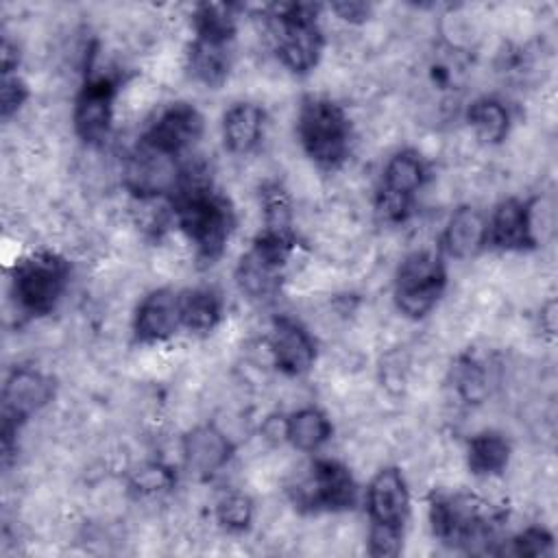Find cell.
Instances as JSON below:
<instances>
[{"label": "cell", "mask_w": 558, "mask_h": 558, "mask_svg": "<svg viewBox=\"0 0 558 558\" xmlns=\"http://www.w3.org/2000/svg\"><path fill=\"white\" fill-rule=\"evenodd\" d=\"M172 484L174 475L161 464H146L131 475V488L140 495H157L168 490Z\"/></svg>", "instance_id": "cell-28"}, {"label": "cell", "mask_w": 558, "mask_h": 558, "mask_svg": "<svg viewBox=\"0 0 558 558\" xmlns=\"http://www.w3.org/2000/svg\"><path fill=\"white\" fill-rule=\"evenodd\" d=\"M296 246L292 229L264 227L240 257L235 281L248 299H270L279 292L288 259Z\"/></svg>", "instance_id": "cell-6"}, {"label": "cell", "mask_w": 558, "mask_h": 558, "mask_svg": "<svg viewBox=\"0 0 558 558\" xmlns=\"http://www.w3.org/2000/svg\"><path fill=\"white\" fill-rule=\"evenodd\" d=\"M179 314L181 327L194 333H207L222 318V299L214 288H187L179 292Z\"/></svg>", "instance_id": "cell-22"}, {"label": "cell", "mask_w": 558, "mask_h": 558, "mask_svg": "<svg viewBox=\"0 0 558 558\" xmlns=\"http://www.w3.org/2000/svg\"><path fill=\"white\" fill-rule=\"evenodd\" d=\"M233 445L231 440L214 425L194 427L183 438V458L190 471L201 477H209L218 473L231 458Z\"/></svg>", "instance_id": "cell-19"}, {"label": "cell", "mask_w": 558, "mask_h": 558, "mask_svg": "<svg viewBox=\"0 0 558 558\" xmlns=\"http://www.w3.org/2000/svg\"><path fill=\"white\" fill-rule=\"evenodd\" d=\"M510 460V442L497 432H480L466 442V464L473 475H499Z\"/></svg>", "instance_id": "cell-24"}, {"label": "cell", "mask_w": 558, "mask_h": 558, "mask_svg": "<svg viewBox=\"0 0 558 558\" xmlns=\"http://www.w3.org/2000/svg\"><path fill=\"white\" fill-rule=\"evenodd\" d=\"M506 551L514 556H547L554 551V536L545 527L532 525L512 536Z\"/></svg>", "instance_id": "cell-27"}, {"label": "cell", "mask_w": 558, "mask_h": 558, "mask_svg": "<svg viewBox=\"0 0 558 558\" xmlns=\"http://www.w3.org/2000/svg\"><path fill=\"white\" fill-rule=\"evenodd\" d=\"M118 94V78L105 72L87 74L76 102H74V129L87 144H102L111 133L113 100Z\"/></svg>", "instance_id": "cell-12"}, {"label": "cell", "mask_w": 558, "mask_h": 558, "mask_svg": "<svg viewBox=\"0 0 558 558\" xmlns=\"http://www.w3.org/2000/svg\"><path fill=\"white\" fill-rule=\"evenodd\" d=\"M0 57H2V74H13L17 70V48L9 39L2 41Z\"/></svg>", "instance_id": "cell-31"}, {"label": "cell", "mask_w": 558, "mask_h": 558, "mask_svg": "<svg viewBox=\"0 0 558 558\" xmlns=\"http://www.w3.org/2000/svg\"><path fill=\"white\" fill-rule=\"evenodd\" d=\"M425 177V161L412 148H403L386 161L377 194V211L384 220L403 222L410 216L414 196L423 187Z\"/></svg>", "instance_id": "cell-10"}, {"label": "cell", "mask_w": 558, "mask_h": 558, "mask_svg": "<svg viewBox=\"0 0 558 558\" xmlns=\"http://www.w3.org/2000/svg\"><path fill=\"white\" fill-rule=\"evenodd\" d=\"M181 170L179 159L161 155L137 142L124 163V185L140 201H150L161 194L170 196L179 183Z\"/></svg>", "instance_id": "cell-13"}, {"label": "cell", "mask_w": 558, "mask_h": 558, "mask_svg": "<svg viewBox=\"0 0 558 558\" xmlns=\"http://www.w3.org/2000/svg\"><path fill=\"white\" fill-rule=\"evenodd\" d=\"M181 329L179 292L159 288L146 294L133 316V336L142 344H155L172 338Z\"/></svg>", "instance_id": "cell-16"}, {"label": "cell", "mask_w": 558, "mask_h": 558, "mask_svg": "<svg viewBox=\"0 0 558 558\" xmlns=\"http://www.w3.org/2000/svg\"><path fill=\"white\" fill-rule=\"evenodd\" d=\"M54 397V384L48 375L35 368H15L2 390V447L9 456L17 427Z\"/></svg>", "instance_id": "cell-11"}, {"label": "cell", "mask_w": 558, "mask_h": 558, "mask_svg": "<svg viewBox=\"0 0 558 558\" xmlns=\"http://www.w3.org/2000/svg\"><path fill=\"white\" fill-rule=\"evenodd\" d=\"M442 251L456 259H469L488 244V220L471 205L458 207L442 231Z\"/></svg>", "instance_id": "cell-18"}, {"label": "cell", "mask_w": 558, "mask_h": 558, "mask_svg": "<svg viewBox=\"0 0 558 558\" xmlns=\"http://www.w3.org/2000/svg\"><path fill=\"white\" fill-rule=\"evenodd\" d=\"M174 218L183 235L205 264H214L227 248L235 227L231 201L214 190L205 168H183L170 194Z\"/></svg>", "instance_id": "cell-1"}, {"label": "cell", "mask_w": 558, "mask_h": 558, "mask_svg": "<svg viewBox=\"0 0 558 558\" xmlns=\"http://www.w3.org/2000/svg\"><path fill=\"white\" fill-rule=\"evenodd\" d=\"M331 9L351 24H360L371 15V7L364 2H336Z\"/></svg>", "instance_id": "cell-30"}, {"label": "cell", "mask_w": 558, "mask_h": 558, "mask_svg": "<svg viewBox=\"0 0 558 558\" xmlns=\"http://www.w3.org/2000/svg\"><path fill=\"white\" fill-rule=\"evenodd\" d=\"M506 512L473 493H438L429 499L434 536L464 551H488V543L504 523Z\"/></svg>", "instance_id": "cell-2"}, {"label": "cell", "mask_w": 558, "mask_h": 558, "mask_svg": "<svg viewBox=\"0 0 558 558\" xmlns=\"http://www.w3.org/2000/svg\"><path fill=\"white\" fill-rule=\"evenodd\" d=\"M264 133V111L255 102H235L222 116V142L233 155L251 153Z\"/></svg>", "instance_id": "cell-21"}, {"label": "cell", "mask_w": 558, "mask_h": 558, "mask_svg": "<svg viewBox=\"0 0 558 558\" xmlns=\"http://www.w3.org/2000/svg\"><path fill=\"white\" fill-rule=\"evenodd\" d=\"M233 57V39H214L198 37L190 44L187 65L196 81L207 87H220L227 81Z\"/></svg>", "instance_id": "cell-20"}, {"label": "cell", "mask_w": 558, "mask_h": 558, "mask_svg": "<svg viewBox=\"0 0 558 558\" xmlns=\"http://www.w3.org/2000/svg\"><path fill=\"white\" fill-rule=\"evenodd\" d=\"M216 519L229 532H244L253 521V501L244 493H227L216 504Z\"/></svg>", "instance_id": "cell-26"}, {"label": "cell", "mask_w": 558, "mask_h": 558, "mask_svg": "<svg viewBox=\"0 0 558 558\" xmlns=\"http://www.w3.org/2000/svg\"><path fill=\"white\" fill-rule=\"evenodd\" d=\"M466 122L486 144H499L510 131V113L499 98L482 96L466 109Z\"/></svg>", "instance_id": "cell-25"}, {"label": "cell", "mask_w": 558, "mask_h": 558, "mask_svg": "<svg viewBox=\"0 0 558 558\" xmlns=\"http://www.w3.org/2000/svg\"><path fill=\"white\" fill-rule=\"evenodd\" d=\"M488 244L499 251H527L536 246L532 203L521 198L501 201L488 218Z\"/></svg>", "instance_id": "cell-17"}, {"label": "cell", "mask_w": 558, "mask_h": 558, "mask_svg": "<svg viewBox=\"0 0 558 558\" xmlns=\"http://www.w3.org/2000/svg\"><path fill=\"white\" fill-rule=\"evenodd\" d=\"M318 7L288 2L270 7V31L279 61L294 74L310 72L323 52V31L318 26Z\"/></svg>", "instance_id": "cell-5"}, {"label": "cell", "mask_w": 558, "mask_h": 558, "mask_svg": "<svg viewBox=\"0 0 558 558\" xmlns=\"http://www.w3.org/2000/svg\"><path fill=\"white\" fill-rule=\"evenodd\" d=\"M366 510L371 519V556H397L410 517V490L397 466H386L373 475L366 488Z\"/></svg>", "instance_id": "cell-4"}, {"label": "cell", "mask_w": 558, "mask_h": 558, "mask_svg": "<svg viewBox=\"0 0 558 558\" xmlns=\"http://www.w3.org/2000/svg\"><path fill=\"white\" fill-rule=\"evenodd\" d=\"M292 501L310 512H342L355 506L357 484L342 462L316 458L292 488Z\"/></svg>", "instance_id": "cell-9"}, {"label": "cell", "mask_w": 558, "mask_h": 558, "mask_svg": "<svg viewBox=\"0 0 558 558\" xmlns=\"http://www.w3.org/2000/svg\"><path fill=\"white\" fill-rule=\"evenodd\" d=\"M268 344H270L275 366L290 377L305 375L314 366V360H316L314 338L307 333V329L299 320L290 316L272 318Z\"/></svg>", "instance_id": "cell-15"}, {"label": "cell", "mask_w": 558, "mask_h": 558, "mask_svg": "<svg viewBox=\"0 0 558 558\" xmlns=\"http://www.w3.org/2000/svg\"><path fill=\"white\" fill-rule=\"evenodd\" d=\"M283 438L299 451H318L331 438V423L318 408H301L283 418Z\"/></svg>", "instance_id": "cell-23"}, {"label": "cell", "mask_w": 558, "mask_h": 558, "mask_svg": "<svg viewBox=\"0 0 558 558\" xmlns=\"http://www.w3.org/2000/svg\"><path fill=\"white\" fill-rule=\"evenodd\" d=\"M296 135L305 155L323 170H338L349 157V116L327 96L303 98L296 116Z\"/></svg>", "instance_id": "cell-3"}, {"label": "cell", "mask_w": 558, "mask_h": 558, "mask_svg": "<svg viewBox=\"0 0 558 558\" xmlns=\"http://www.w3.org/2000/svg\"><path fill=\"white\" fill-rule=\"evenodd\" d=\"M447 286V268L438 253L414 251L397 268L395 303L401 314L423 318L440 301Z\"/></svg>", "instance_id": "cell-8"}, {"label": "cell", "mask_w": 558, "mask_h": 558, "mask_svg": "<svg viewBox=\"0 0 558 558\" xmlns=\"http://www.w3.org/2000/svg\"><path fill=\"white\" fill-rule=\"evenodd\" d=\"M203 133V116L190 102L168 105L140 137L148 148L179 159Z\"/></svg>", "instance_id": "cell-14"}, {"label": "cell", "mask_w": 558, "mask_h": 558, "mask_svg": "<svg viewBox=\"0 0 558 558\" xmlns=\"http://www.w3.org/2000/svg\"><path fill=\"white\" fill-rule=\"evenodd\" d=\"M2 105H0V111H2V118H9L13 116L22 105L24 100L28 98V87L26 83L15 74H2Z\"/></svg>", "instance_id": "cell-29"}, {"label": "cell", "mask_w": 558, "mask_h": 558, "mask_svg": "<svg viewBox=\"0 0 558 558\" xmlns=\"http://www.w3.org/2000/svg\"><path fill=\"white\" fill-rule=\"evenodd\" d=\"M70 283V264L52 253L37 251L13 266V296L28 316H46L61 301Z\"/></svg>", "instance_id": "cell-7"}]
</instances>
